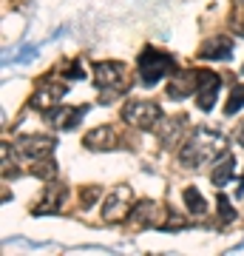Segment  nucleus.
<instances>
[{"label": "nucleus", "mask_w": 244, "mask_h": 256, "mask_svg": "<svg viewBox=\"0 0 244 256\" xmlns=\"http://www.w3.org/2000/svg\"><path fill=\"white\" fill-rule=\"evenodd\" d=\"M63 202H65V185L48 182L43 191V200L37 202L34 214H57V210L63 208Z\"/></svg>", "instance_id": "obj_13"}, {"label": "nucleus", "mask_w": 244, "mask_h": 256, "mask_svg": "<svg viewBox=\"0 0 244 256\" xmlns=\"http://www.w3.org/2000/svg\"><path fill=\"white\" fill-rule=\"evenodd\" d=\"M233 171H236V162H233V156L227 154H222L219 156V162H216V168H213V174H210V180H213V185L216 188H225L230 180H233Z\"/></svg>", "instance_id": "obj_16"}, {"label": "nucleus", "mask_w": 244, "mask_h": 256, "mask_svg": "<svg viewBox=\"0 0 244 256\" xmlns=\"http://www.w3.org/2000/svg\"><path fill=\"white\" fill-rule=\"evenodd\" d=\"M0 151H3V180H9V176L17 174V168H14V162L9 160V142H3L0 146Z\"/></svg>", "instance_id": "obj_23"}, {"label": "nucleus", "mask_w": 244, "mask_h": 256, "mask_svg": "<svg viewBox=\"0 0 244 256\" xmlns=\"http://www.w3.org/2000/svg\"><path fill=\"white\" fill-rule=\"evenodd\" d=\"M85 114H88V106H65V108L54 106L51 111H45V122L54 126L57 131H74Z\"/></svg>", "instance_id": "obj_7"}, {"label": "nucleus", "mask_w": 244, "mask_h": 256, "mask_svg": "<svg viewBox=\"0 0 244 256\" xmlns=\"http://www.w3.org/2000/svg\"><path fill=\"white\" fill-rule=\"evenodd\" d=\"M82 146L88 148V151H114V148H119L122 142H119V134L111 126H100V128H94V131L85 134Z\"/></svg>", "instance_id": "obj_11"}, {"label": "nucleus", "mask_w": 244, "mask_h": 256, "mask_svg": "<svg viewBox=\"0 0 244 256\" xmlns=\"http://www.w3.org/2000/svg\"><path fill=\"white\" fill-rule=\"evenodd\" d=\"M185 131H188V120L185 114H176V117H162L159 126H156V134L162 140V148H176L179 142H185Z\"/></svg>", "instance_id": "obj_8"}, {"label": "nucleus", "mask_w": 244, "mask_h": 256, "mask_svg": "<svg viewBox=\"0 0 244 256\" xmlns=\"http://www.w3.org/2000/svg\"><path fill=\"white\" fill-rule=\"evenodd\" d=\"M230 28L239 37H244V3H236L233 6V12H230Z\"/></svg>", "instance_id": "obj_21"}, {"label": "nucleus", "mask_w": 244, "mask_h": 256, "mask_svg": "<svg viewBox=\"0 0 244 256\" xmlns=\"http://www.w3.org/2000/svg\"><path fill=\"white\" fill-rule=\"evenodd\" d=\"M242 72H244V68H242Z\"/></svg>", "instance_id": "obj_26"}, {"label": "nucleus", "mask_w": 244, "mask_h": 256, "mask_svg": "<svg viewBox=\"0 0 244 256\" xmlns=\"http://www.w3.org/2000/svg\"><path fill=\"white\" fill-rule=\"evenodd\" d=\"M65 97V86L57 80H48L45 77L40 86H37V92L31 94V106L40 111H51L54 106H60V100Z\"/></svg>", "instance_id": "obj_10"}, {"label": "nucleus", "mask_w": 244, "mask_h": 256, "mask_svg": "<svg viewBox=\"0 0 244 256\" xmlns=\"http://www.w3.org/2000/svg\"><path fill=\"white\" fill-rule=\"evenodd\" d=\"M131 202H134V191H131L128 185H117V188L108 194V200L102 202V222L114 225V222L128 220Z\"/></svg>", "instance_id": "obj_5"}, {"label": "nucleus", "mask_w": 244, "mask_h": 256, "mask_svg": "<svg viewBox=\"0 0 244 256\" xmlns=\"http://www.w3.org/2000/svg\"><path fill=\"white\" fill-rule=\"evenodd\" d=\"M199 57H202V60H230V57H233V40L225 37V34L210 37V40L202 43Z\"/></svg>", "instance_id": "obj_12"}, {"label": "nucleus", "mask_w": 244, "mask_h": 256, "mask_svg": "<svg viewBox=\"0 0 244 256\" xmlns=\"http://www.w3.org/2000/svg\"><path fill=\"white\" fill-rule=\"evenodd\" d=\"M57 140L45 137V134H26V137L17 140V151L26 156L28 162H34V160H43V156H51L54 151Z\"/></svg>", "instance_id": "obj_9"}, {"label": "nucleus", "mask_w": 244, "mask_h": 256, "mask_svg": "<svg viewBox=\"0 0 244 256\" xmlns=\"http://www.w3.org/2000/svg\"><path fill=\"white\" fill-rule=\"evenodd\" d=\"M156 214H159V205H156L154 200H142V202H136L134 208H131V214H128V222H131V225H136V228L159 225V222H156Z\"/></svg>", "instance_id": "obj_15"}, {"label": "nucleus", "mask_w": 244, "mask_h": 256, "mask_svg": "<svg viewBox=\"0 0 244 256\" xmlns=\"http://www.w3.org/2000/svg\"><path fill=\"white\" fill-rule=\"evenodd\" d=\"M219 88H222V77L216 72H205V68L196 72V102L202 111H210L216 106Z\"/></svg>", "instance_id": "obj_6"}, {"label": "nucleus", "mask_w": 244, "mask_h": 256, "mask_svg": "<svg viewBox=\"0 0 244 256\" xmlns=\"http://www.w3.org/2000/svg\"><path fill=\"white\" fill-rule=\"evenodd\" d=\"M196 92V72H173L168 82V97L173 100H185L188 94Z\"/></svg>", "instance_id": "obj_14"}, {"label": "nucleus", "mask_w": 244, "mask_h": 256, "mask_svg": "<svg viewBox=\"0 0 244 256\" xmlns=\"http://www.w3.org/2000/svg\"><path fill=\"white\" fill-rule=\"evenodd\" d=\"M31 174L40 176V180H54V174H57V162L51 160V156L34 160V162H31Z\"/></svg>", "instance_id": "obj_18"}, {"label": "nucleus", "mask_w": 244, "mask_h": 256, "mask_svg": "<svg viewBox=\"0 0 244 256\" xmlns=\"http://www.w3.org/2000/svg\"><path fill=\"white\" fill-rule=\"evenodd\" d=\"M94 82H97L100 92H105V97L100 94V100L111 102L117 94H122L128 88L125 63H117V60H102V63H97L94 66Z\"/></svg>", "instance_id": "obj_2"}, {"label": "nucleus", "mask_w": 244, "mask_h": 256, "mask_svg": "<svg viewBox=\"0 0 244 256\" xmlns=\"http://www.w3.org/2000/svg\"><path fill=\"white\" fill-rule=\"evenodd\" d=\"M100 196H102L100 185H85V188L80 191V205H82V208H91V205L100 200Z\"/></svg>", "instance_id": "obj_20"}, {"label": "nucleus", "mask_w": 244, "mask_h": 256, "mask_svg": "<svg viewBox=\"0 0 244 256\" xmlns=\"http://www.w3.org/2000/svg\"><path fill=\"white\" fill-rule=\"evenodd\" d=\"M216 205H219V216H222V222H233L236 220V210L230 208V200H227L225 194H219Z\"/></svg>", "instance_id": "obj_22"}, {"label": "nucleus", "mask_w": 244, "mask_h": 256, "mask_svg": "<svg viewBox=\"0 0 244 256\" xmlns=\"http://www.w3.org/2000/svg\"><path fill=\"white\" fill-rule=\"evenodd\" d=\"M239 108H244V82L236 86L233 92H230V97H227V102H225V114L230 117V114H236Z\"/></svg>", "instance_id": "obj_19"}, {"label": "nucleus", "mask_w": 244, "mask_h": 256, "mask_svg": "<svg viewBox=\"0 0 244 256\" xmlns=\"http://www.w3.org/2000/svg\"><path fill=\"white\" fill-rule=\"evenodd\" d=\"M119 117L125 120L128 126H134L136 131H154L162 120V108L151 100H128L119 111Z\"/></svg>", "instance_id": "obj_4"}, {"label": "nucleus", "mask_w": 244, "mask_h": 256, "mask_svg": "<svg viewBox=\"0 0 244 256\" xmlns=\"http://www.w3.org/2000/svg\"><path fill=\"white\" fill-rule=\"evenodd\" d=\"M173 68H176V60H173L168 52H162V48L148 46L142 54H139V80H142L145 86H156L162 77L173 74Z\"/></svg>", "instance_id": "obj_3"}, {"label": "nucleus", "mask_w": 244, "mask_h": 256, "mask_svg": "<svg viewBox=\"0 0 244 256\" xmlns=\"http://www.w3.org/2000/svg\"><path fill=\"white\" fill-rule=\"evenodd\" d=\"M182 200H185V208L193 214V216H202L205 210H208V202H205V196L199 194V188H185V194H182Z\"/></svg>", "instance_id": "obj_17"}, {"label": "nucleus", "mask_w": 244, "mask_h": 256, "mask_svg": "<svg viewBox=\"0 0 244 256\" xmlns=\"http://www.w3.org/2000/svg\"><path fill=\"white\" fill-rule=\"evenodd\" d=\"M219 154H225V140L213 134V131H193L188 134V140L182 142L179 148V162L185 168H199L202 162H210V160H216Z\"/></svg>", "instance_id": "obj_1"}, {"label": "nucleus", "mask_w": 244, "mask_h": 256, "mask_svg": "<svg viewBox=\"0 0 244 256\" xmlns=\"http://www.w3.org/2000/svg\"><path fill=\"white\" fill-rule=\"evenodd\" d=\"M65 77H68V80H82V77H85V72H82V66L74 60V63H68V72H65Z\"/></svg>", "instance_id": "obj_24"}, {"label": "nucleus", "mask_w": 244, "mask_h": 256, "mask_svg": "<svg viewBox=\"0 0 244 256\" xmlns=\"http://www.w3.org/2000/svg\"><path fill=\"white\" fill-rule=\"evenodd\" d=\"M239 140H242V146H244V128H242V131H239Z\"/></svg>", "instance_id": "obj_25"}]
</instances>
